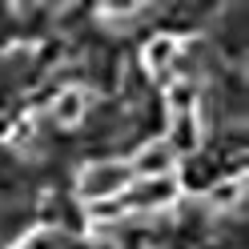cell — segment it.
I'll use <instances>...</instances> for the list:
<instances>
[{
  "instance_id": "cell-8",
  "label": "cell",
  "mask_w": 249,
  "mask_h": 249,
  "mask_svg": "<svg viewBox=\"0 0 249 249\" xmlns=\"http://www.w3.org/2000/svg\"><path fill=\"white\" fill-rule=\"evenodd\" d=\"M165 105H169V113H197V85H193V76H181L177 85H169L165 89Z\"/></svg>"
},
{
  "instance_id": "cell-5",
  "label": "cell",
  "mask_w": 249,
  "mask_h": 249,
  "mask_svg": "<svg viewBox=\"0 0 249 249\" xmlns=\"http://www.w3.org/2000/svg\"><path fill=\"white\" fill-rule=\"evenodd\" d=\"M89 108H92L89 89H81V85H69V89H60L56 97H53L49 113H53V121L60 124V129H76V124H81V121L89 117Z\"/></svg>"
},
{
  "instance_id": "cell-10",
  "label": "cell",
  "mask_w": 249,
  "mask_h": 249,
  "mask_svg": "<svg viewBox=\"0 0 249 249\" xmlns=\"http://www.w3.org/2000/svg\"><path fill=\"white\" fill-rule=\"evenodd\" d=\"M85 213H89L92 225H117V221H124V217H129V209H124L121 197H117V201H92Z\"/></svg>"
},
{
  "instance_id": "cell-11",
  "label": "cell",
  "mask_w": 249,
  "mask_h": 249,
  "mask_svg": "<svg viewBox=\"0 0 249 249\" xmlns=\"http://www.w3.org/2000/svg\"><path fill=\"white\" fill-rule=\"evenodd\" d=\"M133 12H141V8H108V4H105V8H101V20H105L108 28H113V24H117V28H129V24H133Z\"/></svg>"
},
{
  "instance_id": "cell-7",
  "label": "cell",
  "mask_w": 249,
  "mask_h": 249,
  "mask_svg": "<svg viewBox=\"0 0 249 249\" xmlns=\"http://www.w3.org/2000/svg\"><path fill=\"white\" fill-rule=\"evenodd\" d=\"M241 201H245V177H221L217 185L205 189V205L213 213H233L241 209Z\"/></svg>"
},
{
  "instance_id": "cell-2",
  "label": "cell",
  "mask_w": 249,
  "mask_h": 249,
  "mask_svg": "<svg viewBox=\"0 0 249 249\" xmlns=\"http://www.w3.org/2000/svg\"><path fill=\"white\" fill-rule=\"evenodd\" d=\"M177 197H181L177 177H145V181H133L121 201L129 213H161V209H173Z\"/></svg>"
},
{
  "instance_id": "cell-1",
  "label": "cell",
  "mask_w": 249,
  "mask_h": 249,
  "mask_svg": "<svg viewBox=\"0 0 249 249\" xmlns=\"http://www.w3.org/2000/svg\"><path fill=\"white\" fill-rule=\"evenodd\" d=\"M129 185H133L129 161H92V165L81 169V177H76V193L92 205V201H117V197H124Z\"/></svg>"
},
{
  "instance_id": "cell-4",
  "label": "cell",
  "mask_w": 249,
  "mask_h": 249,
  "mask_svg": "<svg viewBox=\"0 0 249 249\" xmlns=\"http://www.w3.org/2000/svg\"><path fill=\"white\" fill-rule=\"evenodd\" d=\"M177 165H181V161L173 157V149H169L165 141H145L141 149L133 153L129 173H133V181H145V177H173Z\"/></svg>"
},
{
  "instance_id": "cell-6",
  "label": "cell",
  "mask_w": 249,
  "mask_h": 249,
  "mask_svg": "<svg viewBox=\"0 0 249 249\" xmlns=\"http://www.w3.org/2000/svg\"><path fill=\"white\" fill-rule=\"evenodd\" d=\"M177 53H181V40L161 33V36H153L145 49H141V65H145L149 76H165L169 69L177 65Z\"/></svg>"
},
{
  "instance_id": "cell-9",
  "label": "cell",
  "mask_w": 249,
  "mask_h": 249,
  "mask_svg": "<svg viewBox=\"0 0 249 249\" xmlns=\"http://www.w3.org/2000/svg\"><path fill=\"white\" fill-rule=\"evenodd\" d=\"M12 249H65V237H60L56 225H40V229H33V233H24Z\"/></svg>"
},
{
  "instance_id": "cell-3",
  "label": "cell",
  "mask_w": 249,
  "mask_h": 249,
  "mask_svg": "<svg viewBox=\"0 0 249 249\" xmlns=\"http://www.w3.org/2000/svg\"><path fill=\"white\" fill-rule=\"evenodd\" d=\"M161 141L173 149L177 161H189L201 153V145H205V124H201L197 113H173L169 117V137H161Z\"/></svg>"
}]
</instances>
